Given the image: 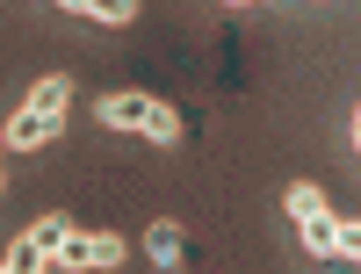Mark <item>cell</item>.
<instances>
[{"label": "cell", "instance_id": "6da1fadb", "mask_svg": "<svg viewBox=\"0 0 361 274\" xmlns=\"http://www.w3.org/2000/svg\"><path fill=\"white\" fill-rule=\"evenodd\" d=\"M282 217L296 224V238H304L311 260H333V267H354L361 260V224L354 217H333V202H325L311 180H289V188H282Z\"/></svg>", "mask_w": 361, "mask_h": 274}, {"label": "cell", "instance_id": "7a4b0ae2", "mask_svg": "<svg viewBox=\"0 0 361 274\" xmlns=\"http://www.w3.org/2000/svg\"><path fill=\"white\" fill-rule=\"evenodd\" d=\"M94 116H102V130H116V137H145V144H180V137H188L180 108L159 101V94H145V87H109V94L94 101Z\"/></svg>", "mask_w": 361, "mask_h": 274}, {"label": "cell", "instance_id": "3957f363", "mask_svg": "<svg viewBox=\"0 0 361 274\" xmlns=\"http://www.w3.org/2000/svg\"><path fill=\"white\" fill-rule=\"evenodd\" d=\"M66 108H73V80L66 73H44L22 94V108L0 123V144H8V151H44L58 130H66Z\"/></svg>", "mask_w": 361, "mask_h": 274}, {"label": "cell", "instance_id": "277c9868", "mask_svg": "<svg viewBox=\"0 0 361 274\" xmlns=\"http://www.w3.org/2000/svg\"><path fill=\"white\" fill-rule=\"evenodd\" d=\"M66 231H73L66 217H37V224H29L8 253H0V267H8V274H44V267H58V246H66Z\"/></svg>", "mask_w": 361, "mask_h": 274}, {"label": "cell", "instance_id": "5b68a950", "mask_svg": "<svg viewBox=\"0 0 361 274\" xmlns=\"http://www.w3.org/2000/svg\"><path fill=\"white\" fill-rule=\"evenodd\" d=\"M58 267L66 274H87V267H123V238L116 231H66V246H58Z\"/></svg>", "mask_w": 361, "mask_h": 274}, {"label": "cell", "instance_id": "8992f818", "mask_svg": "<svg viewBox=\"0 0 361 274\" xmlns=\"http://www.w3.org/2000/svg\"><path fill=\"white\" fill-rule=\"evenodd\" d=\"M66 15H80V22H109V29H123V22H137V0H58Z\"/></svg>", "mask_w": 361, "mask_h": 274}, {"label": "cell", "instance_id": "52a82bcc", "mask_svg": "<svg viewBox=\"0 0 361 274\" xmlns=\"http://www.w3.org/2000/svg\"><path fill=\"white\" fill-rule=\"evenodd\" d=\"M145 253H152V267H180L188 260V238H180V224H152V238H145Z\"/></svg>", "mask_w": 361, "mask_h": 274}]
</instances>
